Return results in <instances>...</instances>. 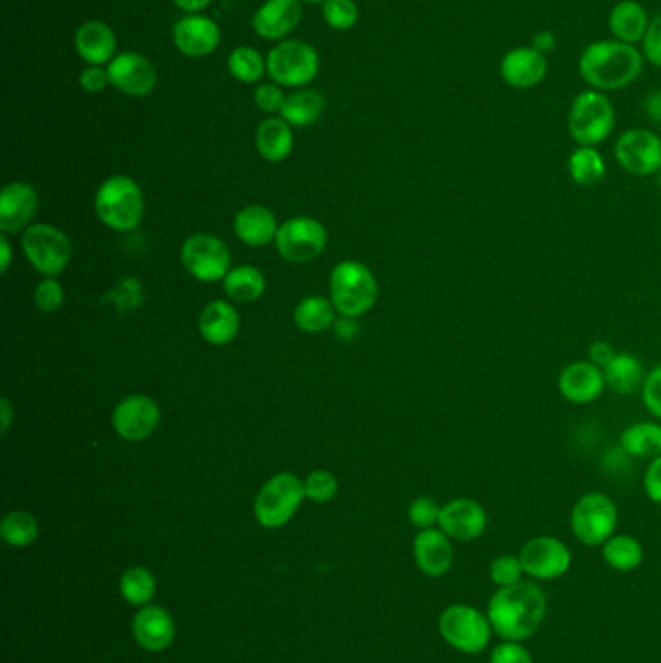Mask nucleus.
<instances>
[{
    "mask_svg": "<svg viewBox=\"0 0 661 663\" xmlns=\"http://www.w3.org/2000/svg\"><path fill=\"white\" fill-rule=\"evenodd\" d=\"M547 613V597L534 582H518L499 588L487 605L492 632L502 640L524 642L542 627Z\"/></svg>",
    "mask_w": 661,
    "mask_h": 663,
    "instance_id": "1",
    "label": "nucleus"
},
{
    "mask_svg": "<svg viewBox=\"0 0 661 663\" xmlns=\"http://www.w3.org/2000/svg\"><path fill=\"white\" fill-rule=\"evenodd\" d=\"M645 67V55L635 45L602 39L585 47L578 70L585 84L598 92H615L633 84Z\"/></svg>",
    "mask_w": 661,
    "mask_h": 663,
    "instance_id": "2",
    "label": "nucleus"
},
{
    "mask_svg": "<svg viewBox=\"0 0 661 663\" xmlns=\"http://www.w3.org/2000/svg\"><path fill=\"white\" fill-rule=\"evenodd\" d=\"M95 213L103 225L115 231H132L144 218L142 188L130 177L115 175L95 193Z\"/></svg>",
    "mask_w": 661,
    "mask_h": 663,
    "instance_id": "3",
    "label": "nucleus"
},
{
    "mask_svg": "<svg viewBox=\"0 0 661 663\" xmlns=\"http://www.w3.org/2000/svg\"><path fill=\"white\" fill-rule=\"evenodd\" d=\"M330 298L341 315L349 318L364 315L379 298L376 278L364 264L344 260L332 270Z\"/></svg>",
    "mask_w": 661,
    "mask_h": 663,
    "instance_id": "4",
    "label": "nucleus"
},
{
    "mask_svg": "<svg viewBox=\"0 0 661 663\" xmlns=\"http://www.w3.org/2000/svg\"><path fill=\"white\" fill-rule=\"evenodd\" d=\"M568 132L578 146H600L615 128V109L610 97L585 90L572 100L567 117Z\"/></svg>",
    "mask_w": 661,
    "mask_h": 663,
    "instance_id": "5",
    "label": "nucleus"
},
{
    "mask_svg": "<svg viewBox=\"0 0 661 663\" xmlns=\"http://www.w3.org/2000/svg\"><path fill=\"white\" fill-rule=\"evenodd\" d=\"M439 632L449 647L467 655L485 652L495 635L487 613L466 604L450 605L441 613Z\"/></svg>",
    "mask_w": 661,
    "mask_h": 663,
    "instance_id": "6",
    "label": "nucleus"
},
{
    "mask_svg": "<svg viewBox=\"0 0 661 663\" xmlns=\"http://www.w3.org/2000/svg\"><path fill=\"white\" fill-rule=\"evenodd\" d=\"M619 512L611 497L605 493H585L575 502L570 512V527L580 544L588 547L603 545L615 536Z\"/></svg>",
    "mask_w": 661,
    "mask_h": 663,
    "instance_id": "7",
    "label": "nucleus"
},
{
    "mask_svg": "<svg viewBox=\"0 0 661 663\" xmlns=\"http://www.w3.org/2000/svg\"><path fill=\"white\" fill-rule=\"evenodd\" d=\"M305 484L293 474H278L264 484L255 499V516L264 527H281L295 516L305 499Z\"/></svg>",
    "mask_w": 661,
    "mask_h": 663,
    "instance_id": "8",
    "label": "nucleus"
},
{
    "mask_svg": "<svg viewBox=\"0 0 661 663\" xmlns=\"http://www.w3.org/2000/svg\"><path fill=\"white\" fill-rule=\"evenodd\" d=\"M318 69V53L313 45L301 39H289L276 45L266 59V70L271 80L286 88H299L313 82Z\"/></svg>",
    "mask_w": 661,
    "mask_h": 663,
    "instance_id": "9",
    "label": "nucleus"
},
{
    "mask_svg": "<svg viewBox=\"0 0 661 663\" xmlns=\"http://www.w3.org/2000/svg\"><path fill=\"white\" fill-rule=\"evenodd\" d=\"M22 248L27 260L45 278H55L67 270L72 245L62 231L49 223H35L24 231Z\"/></svg>",
    "mask_w": 661,
    "mask_h": 663,
    "instance_id": "10",
    "label": "nucleus"
},
{
    "mask_svg": "<svg viewBox=\"0 0 661 663\" xmlns=\"http://www.w3.org/2000/svg\"><path fill=\"white\" fill-rule=\"evenodd\" d=\"M181 263L198 281L213 283L225 280L231 270L230 247L216 235L196 233L181 248Z\"/></svg>",
    "mask_w": 661,
    "mask_h": 663,
    "instance_id": "11",
    "label": "nucleus"
},
{
    "mask_svg": "<svg viewBox=\"0 0 661 663\" xmlns=\"http://www.w3.org/2000/svg\"><path fill=\"white\" fill-rule=\"evenodd\" d=\"M326 241L328 233L321 221L299 216L281 223L274 243L289 263H311L323 255Z\"/></svg>",
    "mask_w": 661,
    "mask_h": 663,
    "instance_id": "12",
    "label": "nucleus"
},
{
    "mask_svg": "<svg viewBox=\"0 0 661 663\" xmlns=\"http://www.w3.org/2000/svg\"><path fill=\"white\" fill-rule=\"evenodd\" d=\"M615 160L635 177H650L661 171V137L648 128L625 130L615 142Z\"/></svg>",
    "mask_w": 661,
    "mask_h": 663,
    "instance_id": "13",
    "label": "nucleus"
},
{
    "mask_svg": "<svg viewBox=\"0 0 661 663\" xmlns=\"http://www.w3.org/2000/svg\"><path fill=\"white\" fill-rule=\"evenodd\" d=\"M520 561L527 577L535 580H557L565 577L572 565V552L559 537L540 536L530 539L520 549Z\"/></svg>",
    "mask_w": 661,
    "mask_h": 663,
    "instance_id": "14",
    "label": "nucleus"
},
{
    "mask_svg": "<svg viewBox=\"0 0 661 663\" xmlns=\"http://www.w3.org/2000/svg\"><path fill=\"white\" fill-rule=\"evenodd\" d=\"M160 406L144 394H132L117 404L113 411V427L120 439L140 442L160 426Z\"/></svg>",
    "mask_w": 661,
    "mask_h": 663,
    "instance_id": "15",
    "label": "nucleus"
},
{
    "mask_svg": "<svg viewBox=\"0 0 661 663\" xmlns=\"http://www.w3.org/2000/svg\"><path fill=\"white\" fill-rule=\"evenodd\" d=\"M111 85H115L123 94L132 97H144L153 92L158 84V72L152 62L140 53H120L111 60L107 67Z\"/></svg>",
    "mask_w": 661,
    "mask_h": 663,
    "instance_id": "16",
    "label": "nucleus"
},
{
    "mask_svg": "<svg viewBox=\"0 0 661 663\" xmlns=\"http://www.w3.org/2000/svg\"><path fill=\"white\" fill-rule=\"evenodd\" d=\"M560 396L575 406H588L602 398L607 388L603 369L592 361H572L559 374Z\"/></svg>",
    "mask_w": 661,
    "mask_h": 663,
    "instance_id": "17",
    "label": "nucleus"
},
{
    "mask_svg": "<svg viewBox=\"0 0 661 663\" xmlns=\"http://www.w3.org/2000/svg\"><path fill=\"white\" fill-rule=\"evenodd\" d=\"M489 519L479 502L460 497L442 507L439 527L454 542H474L487 530Z\"/></svg>",
    "mask_w": 661,
    "mask_h": 663,
    "instance_id": "18",
    "label": "nucleus"
},
{
    "mask_svg": "<svg viewBox=\"0 0 661 663\" xmlns=\"http://www.w3.org/2000/svg\"><path fill=\"white\" fill-rule=\"evenodd\" d=\"M549 70L547 57L534 47L510 49L500 60V78L514 90H532L542 84Z\"/></svg>",
    "mask_w": 661,
    "mask_h": 663,
    "instance_id": "19",
    "label": "nucleus"
},
{
    "mask_svg": "<svg viewBox=\"0 0 661 663\" xmlns=\"http://www.w3.org/2000/svg\"><path fill=\"white\" fill-rule=\"evenodd\" d=\"M39 198L32 185L10 183L0 193V230L4 233H20L32 228Z\"/></svg>",
    "mask_w": 661,
    "mask_h": 663,
    "instance_id": "20",
    "label": "nucleus"
},
{
    "mask_svg": "<svg viewBox=\"0 0 661 663\" xmlns=\"http://www.w3.org/2000/svg\"><path fill=\"white\" fill-rule=\"evenodd\" d=\"M414 557L424 574L431 579H441L454 565L452 542L441 527L421 530L414 539Z\"/></svg>",
    "mask_w": 661,
    "mask_h": 663,
    "instance_id": "21",
    "label": "nucleus"
},
{
    "mask_svg": "<svg viewBox=\"0 0 661 663\" xmlns=\"http://www.w3.org/2000/svg\"><path fill=\"white\" fill-rule=\"evenodd\" d=\"M173 39L178 51L187 57H206L218 49L220 26L206 16H185L173 27Z\"/></svg>",
    "mask_w": 661,
    "mask_h": 663,
    "instance_id": "22",
    "label": "nucleus"
},
{
    "mask_svg": "<svg viewBox=\"0 0 661 663\" xmlns=\"http://www.w3.org/2000/svg\"><path fill=\"white\" fill-rule=\"evenodd\" d=\"M303 16L301 0H266L253 16V27L264 39H281L291 34Z\"/></svg>",
    "mask_w": 661,
    "mask_h": 663,
    "instance_id": "23",
    "label": "nucleus"
},
{
    "mask_svg": "<svg viewBox=\"0 0 661 663\" xmlns=\"http://www.w3.org/2000/svg\"><path fill=\"white\" fill-rule=\"evenodd\" d=\"M136 642L148 652H163L175 638V623L170 613L158 605H144L132 623Z\"/></svg>",
    "mask_w": 661,
    "mask_h": 663,
    "instance_id": "24",
    "label": "nucleus"
},
{
    "mask_svg": "<svg viewBox=\"0 0 661 663\" xmlns=\"http://www.w3.org/2000/svg\"><path fill=\"white\" fill-rule=\"evenodd\" d=\"M239 313L235 306L228 301H212L204 306L200 318H198V330L204 340L212 346H228L237 338Z\"/></svg>",
    "mask_w": 661,
    "mask_h": 663,
    "instance_id": "25",
    "label": "nucleus"
},
{
    "mask_svg": "<svg viewBox=\"0 0 661 663\" xmlns=\"http://www.w3.org/2000/svg\"><path fill=\"white\" fill-rule=\"evenodd\" d=\"M77 51L92 67H102L115 59L117 37L107 24L103 22H85L80 26L74 37Z\"/></svg>",
    "mask_w": 661,
    "mask_h": 663,
    "instance_id": "26",
    "label": "nucleus"
},
{
    "mask_svg": "<svg viewBox=\"0 0 661 663\" xmlns=\"http://www.w3.org/2000/svg\"><path fill=\"white\" fill-rule=\"evenodd\" d=\"M235 235L248 247H264L276 241L278 221L276 216L264 206H246L235 216Z\"/></svg>",
    "mask_w": 661,
    "mask_h": 663,
    "instance_id": "27",
    "label": "nucleus"
},
{
    "mask_svg": "<svg viewBox=\"0 0 661 663\" xmlns=\"http://www.w3.org/2000/svg\"><path fill=\"white\" fill-rule=\"evenodd\" d=\"M610 32L613 39L628 45L642 43L646 30L650 26V18L645 7L636 0H621L610 12Z\"/></svg>",
    "mask_w": 661,
    "mask_h": 663,
    "instance_id": "28",
    "label": "nucleus"
},
{
    "mask_svg": "<svg viewBox=\"0 0 661 663\" xmlns=\"http://www.w3.org/2000/svg\"><path fill=\"white\" fill-rule=\"evenodd\" d=\"M621 451L628 458L652 460L661 456V426L653 421H638L623 429L619 437Z\"/></svg>",
    "mask_w": 661,
    "mask_h": 663,
    "instance_id": "29",
    "label": "nucleus"
},
{
    "mask_svg": "<svg viewBox=\"0 0 661 663\" xmlns=\"http://www.w3.org/2000/svg\"><path fill=\"white\" fill-rule=\"evenodd\" d=\"M603 374L607 388L619 396H630L636 391H642L648 373H645L642 361L633 353H617L611 359L610 365L603 369Z\"/></svg>",
    "mask_w": 661,
    "mask_h": 663,
    "instance_id": "30",
    "label": "nucleus"
},
{
    "mask_svg": "<svg viewBox=\"0 0 661 663\" xmlns=\"http://www.w3.org/2000/svg\"><path fill=\"white\" fill-rule=\"evenodd\" d=\"M256 148L266 162H283L293 150L291 125L283 119L264 120L256 130Z\"/></svg>",
    "mask_w": 661,
    "mask_h": 663,
    "instance_id": "31",
    "label": "nucleus"
},
{
    "mask_svg": "<svg viewBox=\"0 0 661 663\" xmlns=\"http://www.w3.org/2000/svg\"><path fill=\"white\" fill-rule=\"evenodd\" d=\"M568 175L578 187H595L605 179L607 165L594 146H578L567 162Z\"/></svg>",
    "mask_w": 661,
    "mask_h": 663,
    "instance_id": "32",
    "label": "nucleus"
},
{
    "mask_svg": "<svg viewBox=\"0 0 661 663\" xmlns=\"http://www.w3.org/2000/svg\"><path fill=\"white\" fill-rule=\"evenodd\" d=\"M326 100L314 90H299L286 97L281 107V119L291 127H309L323 117Z\"/></svg>",
    "mask_w": 661,
    "mask_h": 663,
    "instance_id": "33",
    "label": "nucleus"
},
{
    "mask_svg": "<svg viewBox=\"0 0 661 663\" xmlns=\"http://www.w3.org/2000/svg\"><path fill=\"white\" fill-rule=\"evenodd\" d=\"M223 290L237 303H255L266 291V278L256 266L245 264L230 270L223 280Z\"/></svg>",
    "mask_w": 661,
    "mask_h": 663,
    "instance_id": "34",
    "label": "nucleus"
},
{
    "mask_svg": "<svg viewBox=\"0 0 661 663\" xmlns=\"http://www.w3.org/2000/svg\"><path fill=\"white\" fill-rule=\"evenodd\" d=\"M603 561L617 572L636 570L645 561V547L633 536H613L602 545Z\"/></svg>",
    "mask_w": 661,
    "mask_h": 663,
    "instance_id": "35",
    "label": "nucleus"
},
{
    "mask_svg": "<svg viewBox=\"0 0 661 663\" xmlns=\"http://www.w3.org/2000/svg\"><path fill=\"white\" fill-rule=\"evenodd\" d=\"M334 318H336V306L321 295L303 299L293 313L295 324L301 330L309 332V334L326 330L334 323Z\"/></svg>",
    "mask_w": 661,
    "mask_h": 663,
    "instance_id": "36",
    "label": "nucleus"
},
{
    "mask_svg": "<svg viewBox=\"0 0 661 663\" xmlns=\"http://www.w3.org/2000/svg\"><path fill=\"white\" fill-rule=\"evenodd\" d=\"M120 595L130 605L144 607L150 604L155 595V579L152 572L144 567H132L128 569L119 582Z\"/></svg>",
    "mask_w": 661,
    "mask_h": 663,
    "instance_id": "37",
    "label": "nucleus"
},
{
    "mask_svg": "<svg viewBox=\"0 0 661 663\" xmlns=\"http://www.w3.org/2000/svg\"><path fill=\"white\" fill-rule=\"evenodd\" d=\"M39 534L37 520L30 512H9L0 524V536L12 547H27L34 544Z\"/></svg>",
    "mask_w": 661,
    "mask_h": 663,
    "instance_id": "38",
    "label": "nucleus"
},
{
    "mask_svg": "<svg viewBox=\"0 0 661 663\" xmlns=\"http://www.w3.org/2000/svg\"><path fill=\"white\" fill-rule=\"evenodd\" d=\"M231 77L243 82V84H255L263 78L264 65L263 55L253 49V47H237L233 49L228 60Z\"/></svg>",
    "mask_w": 661,
    "mask_h": 663,
    "instance_id": "39",
    "label": "nucleus"
},
{
    "mask_svg": "<svg viewBox=\"0 0 661 663\" xmlns=\"http://www.w3.org/2000/svg\"><path fill=\"white\" fill-rule=\"evenodd\" d=\"M524 574L526 572L517 555H499L489 565V577H491L492 584H497L499 588L514 586L518 582H522Z\"/></svg>",
    "mask_w": 661,
    "mask_h": 663,
    "instance_id": "40",
    "label": "nucleus"
},
{
    "mask_svg": "<svg viewBox=\"0 0 661 663\" xmlns=\"http://www.w3.org/2000/svg\"><path fill=\"white\" fill-rule=\"evenodd\" d=\"M324 20L334 30H351L359 20V9L353 0H324Z\"/></svg>",
    "mask_w": 661,
    "mask_h": 663,
    "instance_id": "41",
    "label": "nucleus"
},
{
    "mask_svg": "<svg viewBox=\"0 0 661 663\" xmlns=\"http://www.w3.org/2000/svg\"><path fill=\"white\" fill-rule=\"evenodd\" d=\"M303 484H305L306 499L318 504L330 502L338 495V479L326 469H316Z\"/></svg>",
    "mask_w": 661,
    "mask_h": 663,
    "instance_id": "42",
    "label": "nucleus"
},
{
    "mask_svg": "<svg viewBox=\"0 0 661 663\" xmlns=\"http://www.w3.org/2000/svg\"><path fill=\"white\" fill-rule=\"evenodd\" d=\"M442 507L432 501L431 497H417L407 509L409 522L419 530L439 526Z\"/></svg>",
    "mask_w": 661,
    "mask_h": 663,
    "instance_id": "43",
    "label": "nucleus"
},
{
    "mask_svg": "<svg viewBox=\"0 0 661 663\" xmlns=\"http://www.w3.org/2000/svg\"><path fill=\"white\" fill-rule=\"evenodd\" d=\"M35 305L39 306L45 313H55L62 306L65 301V291L60 288L59 281L55 278H45V280L35 288Z\"/></svg>",
    "mask_w": 661,
    "mask_h": 663,
    "instance_id": "44",
    "label": "nucleus"
},
{
    "mask_svg": "<svg viewBox=\"0 0 661 663\" xmlns=\"http://www.w3.org/2000/svg\"><path fill=\"white\" fill-rule=\"evenodd\" d=\"M642 404L658 421H661V363L646 374L642 384Z\"/></svg>",
    "mask_w": 661,
    "mask_h": 663,
    "instance_id": "45",
    "label": "nucleus"
},
{
    "mask_svg": "<svg viewBox=\"0 0 661 663\" xmlns=\"http://www.w3.org/2000/svg\"><path fill=\"white\" fill-rule=\"evenodd\" d=\"M489 663H534V658L522 647V642L502 640L499 647L492 650Z\"/></svg>",
    "mask_w": 661,
    "mask_h": 663,
    "instance_id": "46",
    "label": "nucleus"
},
{
    "mask_svg": "<svg viewBox=\"0 0 661 663\" xmlns=\"http://www.w3.org/2000/svg\"><path fill=\"white\" fill-rule=\"evenodd\" d=\"M642 55L650 65L661 69V14L650 20V26L642 39Z\"/></svg>",
    "mask_w": 661,
    "mask_h": 663,
    "instance_id": "47",
    "label": "nucleus"
},
{
    "mask_svg": "<svg viewBox=\"0 0 661 663\" xmlns=\"http://www.w3.org/2000/svg\"><path fill=\"white\" fill-rule=\"evenodd\" d=\"M255 102L258 109L264 111V113H276V111H281V107H283L286 95L281 92V85L264 84L256 90Z\"/></svg>",
    "mask_w": 661,
    "mask_h": 663,
    "instance_id": "48",
    "label": "nucleus"
},
{
    "mask_svg": "<svg viewBox=\"0 0 661 663\" xmlns=\"http://www.w3.org/2000/svg\"><path fill=\"white\" fill-rule=\"evenodd\" d=\"M645 493L650 501L661 504V456L652 460L646 468Z\"/></svg>",
    "mask_w": 661,
    "mask_h": 663,
    "instance_id": "49",
    "label": "nucleus"
},
{
    "mask_svg": "<svg viewBox=\"0 0 661 663\" xmlns=\"http://www.w3.org/2000/svg\"><path fill=\"white\" fill-rule=\"evenodd\" d=\"M107 84H111L109 74L102 67H90L80 77V85L84 88L85 92H90V94H100V92H103L107 88Z\"/></svg>",
    "mask_w": 661,
    "mask_h": 663,
    "instance_id": "50",
    "label": "nucleus"
},
{
    "mask_svg": "<svg viewBox=\"0 0 661 663\" xmlns=\"http://www.w3.org/2000/svg\"><path fill=\"white\" fill-rule=\"evenodd\" d=\"M617 356V351L613 348V344L610 341H594L592 346H590V353H588V361H592L594 365L600 367V369H605V367L610 365L611 359Z\"/></svg>",
    "mask_w": 661,
    "mask_h": 663,
    "instance_id": "51",
    "label": "nucleus"
},
{
    "mask_svg": "<svg viewBox=\"0 0 661 663\" xmlns=\"http://www.w3.org/2000/svg\"><path fill=\"white\" fill-rule=\"evenodd\" d=\"M555 45H557V37L549 30H543V32H537L534 35V39H532V47H534L535 51L542 53V55H547V53H552L555 49Z\"/></svg>",
    "mask_w": 661,
    "mask_h": 663,
    "instance_id": "52",
    "label": "nucleus"
},
{
    "mask_svg": "<svg viewBox=\"0 0 661 663\" xmlns=\"http://www.w3.org/2000/svg\"><path fill=\"white\" fill-rule=\"evenodd\" d=\"M642 107H645L648 119L653 120V123H661V90H656L652 94L646 95Z\"/></svg>",
    "mask_w": 661,
    "mask_h": 663,
    "instance_id": "53",
    "label": "nucleus"
},
{
    "mask_svg": "<svg viewBox=\"0 0 661 663\" xmlns=\"http://www.w3.org/2000/svg\"><path fill=\"white\" fill-rule=\"evenodd\" d=\"M12 416H14V411H12L10 402L2 398L0 400V433H9L10 426H12Z\"/></svg>",
    "mask_w": 661,
    "mask_h": 663,
    "instance_id": "54",
    "label": "nucleus"
},
{
    "mask_svg": "<svg viewBox=\"0 0 661 663\" xmlns=\"http://www.w3.org/2000/svg\"><path fill=\"white\" fill-rule=\"evenodd\" d=\"M173 2L185 12H202L204 9L210 7L212 0H173Z\"/></svg>",
    "mask_w": 661,
    "mask_h": 663,
    "instance_id": "55",
    "label": "nucleus"
},
{
    "mask_svg": "<svg viewBox=\"0 0 661 663\" xmlns=\"http://www.w3.org/2000/svg\"><path fill=\"white\" fill-rule=\"evenodd\" d=\"M10 263H12V248H10L9 239L0 237V268H2V274L9 272Z\"/></svg>",
    "mask_w": 661,
    "mask_h": 663,
    "instance_id": "56",
    "label": "nucleus"
},
{
    "mask_svg": "<svg viewBox=\"0 0 661 663\" xmlns=\"http://www.w3.org/2000/svg\"><path fill=\"white\" fill-rule=\"evenodd\" d=\"M303 2H311V4H318V2H324V0H303Z\"/></svg>",
    "mask_w": 661,
    "mask_h": 663,
    "instance_id": "57",
    "label": "nucleus"
},
{
    "mask_svg": "<svg viewBox=\"0 0 661 663\" xmlns=\"http://www.w3.org/2000/svg\"><path fill=\"white\" fill-rule=\"evenodd\" d=\"M658 185H660V188H661V171H660V179H658Z\"/></svg>",
    "mask_w": 661,
    "mask_h": 663,
    "instance_id": "58",
    "label": "nucleus"
}]
</instances>
